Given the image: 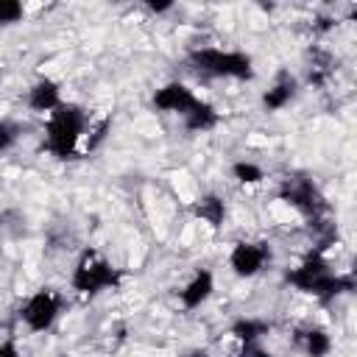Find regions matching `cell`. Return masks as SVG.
<instances>
[{
  "label": "cell",
  "instance_id": "1",
  "mask_svg": "<svg viewBox=\"0 0 357 357\" xmlns=\"http://www.w3.org/2000/svg\"><path fill=\"white\" fill-rule=\"evenodd\" d=\"M287 282H290L298 293L315 296L321 304L332 301V298L340 296V293L354 290V279L335 273L332 265H329L318 251H312L304 262H298L296 268H290V271H287Z\"/></svg>",
  "mask_w": 357,
  "mask_h": 357
},
{
  "label": "cell",
  "instance_id": "2",
  "mask_svg": "<svg viewBox=\"0 0 357 357\" xmlns=\"http://www.w3.org/2000/svg\"><path fill=\"white\" fill-rule=\"evenodd\" d=\"M86 131V112L78 103L61 100L47 114L45 123V145L56 159H73L78 153V142Z\"/></svg>",
  "mask_w": 357,
  "mask_h": 357
},
{
  "label": "cell",
  "instance_id": "3",
  "mask_svg": "<svg viewBox=\"0 0 357 357\" xmlns=\"http://www.w3.org/2000/svg\"><path fill=\"white\" fill-rule=\"evenodd\" d=\"M187 64L198 75H209V78H237V81H251L254 78V61L243 50L195 47V50H190Z\"/></svg>",
  "mask_w": 357,
  "mask_h": 357
},
{
  "label": "cell",
  "instance_id": "4",
  "mask_svg": "<svg viewBox=\"0 0 357 357\" xmlns=\"http://www.w3.org/2000/svg\"><path fill=\"white\" fill-rule=\"evenodd\" d=\"M70 284L81 296H98L100 290L120 284V271L98 248H84L75 259L73 273H70Z\"/></svg>",
  "mask_w": 357,
  "mask_h": 357
},
{
  "label": "cell",
  "instance_id": "5",
  "mask_svg": "<svg viewBox=\"0 0 357 357\" xmlns=\"http://www.w3.org/2000/svg\"><path fill=\"white\" fill-rule=\"evenodd\" d=\"M61 312V296L53 290V287H39L20 310V318L22 324L31 329V332H47L56 318Z\"/></svg>",
  "mask_w": 357,
  "mask_h": 357
},
{
  "label": "cell",
  "instance_id": "6",
  "mask_svg": "<svg viewBox=\"0 0 357 357\" xmlns=\"http://www.w3.org/2000/svg\"><path fill=\"white\" fill-rule=\"evenodd\" d=\"M282 198L312 220H318V215L326 212V198L318 192V187L310 178H287L282 184Z\"/></svg>",
  "mask_w": 357,
  "mask_h": 357
},
{
  "label": "cell",
  "instance_id": "7",
  "mask_svg": "<svg viewBox=\"0 0 357 357\" xmlns=\"http://www.w3.org/2000/svg\"><path fill=\"white\" fill-rule=\"evenodd\" d=\"M268 259H271V248H268L265 243L240 240V243L231 248V254H229V268L234 271V276L251 279V276H257V273L265 268Z\"/></svg>",
  "mask_w": 357,
  "mask_h": 357
},
{
  "label": "cell",
  "instance_id": "8",
  "mask_svg": "<svg viewBox=\"0 0 357 357\" xmlns=\"http://www.w3.org/2000/svg\"><path fill=\"white\" fill-rule=\"evenodd\" d=\"M195 103H198L195 92L181 81H170V84H165V86H159L153 92V106L159 112H170V114H181L184 117Z\"/></svg>",
  "mask_w": 357,
  "mask_h": 357
},
{
  "label": "cell",
  "instance_id": "9",
  "mask_svg": "<svg viewBox=\"0 0 357 357\" xmlns=\"http://www.w3.org/2000/svg\"><path fill=\"white\" fill-rule=\"evenodd\" d=\"M212 290H215V276H212V271H209V268H198V271L190 276V282L178 290V301H181L184 310H198V307L212 296Z\"/></svg>",
  "mask_w": 357,
  "mask_h": 357
},
{
  "label": "cell",
  "instance_id": "10",
  "mask_svg": "<svg viewBox=\"0 0 357 357\" xmlns=\"http://www.w3.org/2000/svg\"><path fill=\"white\" fill-rule=\"evenodd\" d=\"M296 89H298L296 75H290L287 70H279L276 78H273V84H271V86L265 89V95H262V109H265V112H279V109H284V106L296 98Z\"/></svg>",
  "mask_w": 357,
  "mask_h": 357
},
{
  "label": "cell",
  "instance_id": "11",
  "mask_svg": "<svg viewBox=\"0 0 357 357\" xmlns=\"http://www.w3.org/2000/svg\"><path fill=\"white\" fill-rule=\"evenodd\" d=\"M56 106H61V89L53 78H39L36 84H31V89H28V109L31 112L50 114Z\"/></svg>",
  "mask_w": 357,
  "mask_h": 357
},
{
  "label": "cell",
  "instance_id": "12",
  "mask_svg": "<svg viewBox=\"0 0 357 357\" xmlns=\"http://www.w3.org/2000/svg\"><path fill=\"white\" fill-rule=\"evenodd\" d=\"M296 346L307 357H326L332 351V337L324 326H304L296 332Z\"/></svg>",
  "mask_w": 357,
  "mask_h": 357
},
{
  "label": "cell",
  "instance_id": "13",
  "mask_svg": "<svg viewBox=\"0 0 357 357\" xmlns=\"http://www.w3.org/2000/svg\"><path fill=\"white\" fill-rule=\"evenodd\" d=\"M192 215L201 218L204 223H209L212 229H220V223H223V218H226V204H223L220 195L206 192V195H201L198 201H192Z\"/></svg>",
  "mask_w": 357,
  "mask_h": 357
},
{
  "label": "cell",
  "instance_id": "14",
  "mask_svg": "<svg viewBox=\"0 0 357 357\" xmlns=\"http://www.w3.org/2000/svg\"><path fill=\"white\" fill-rule=\"evenodd\" d=\"M181 120H184V128H187V131H198V134H201V131L215 128V126H218V120H220V114L215 112V106H209L206 100H201V98H198V103H195V106H192Z\"/></svg>",
  "mask_w": 357,
  "mask_h": 357
},
{
  "label": "cell",
  "instance_id": "15",
  "mask_svg": "<svg viewBox=\"0 0 357 357\" xmlns=\"http://www.w3.org/2000/svg\"><path fill=\"white\" fill-rule=\"evenodd\" d=\"M268 329L271 326L265 321H259V318H237L229 326V335L234 340H240V346H245V343H259V337L268 335Z\"/></svg>",
  "mask_w": 357,
  "mask_h": 357
},
{
  "label": "cell",
  "instance_id": "16",
  "mask_svg": "<svg viewBox=\"0 0 357 357\" xmlns=\"http://www.w3.org/2000/svg\"><path fill=\"white\" fill-rule=\"evenodd\" d=\"M231 176H234L237 181H243V184H259V181L265 178V170H262L259 165H254V162L240 159V162L231 165Z\"/></svg>",
  "mask_w": 357,
  "mask_h": 357
},
{
  "label": "cell",
  "instance_id": "17",
  "mask_svg": "<svg viewBox=\"0 0 357 357\" xmlns=\"http://www.w3.org/2000/svg\"><path fill=\"white\" fill-rule=\"evenodd\" d=\"M20 134H22V126H20V123H14V120H0V153L11 151V148L17 145V139H20Z\"/></svg>",
  "mask_w": 357,
  "mask_h": 357
},
{
  "label": "cell",
  "instance_id": "18",
  "mask_svg": "<svg viewBox=\"0 0 357 357\" xmlns=\"http://www.w3.org/2000/svg\"><path fill=\"white\" fill-rule=\"evenodd\" d=\"M22 17H25L22 3H17V0H0V25H14Z\"/></svg>",
  "mask_w": 357,
  "mask_h": 357
},
{
  "label": "cell",
  "instance_id": "19",
  "mask_svg": "<svg viewBox=\"0 0 357 357\" xmlns=\"http://www.w3.org/2000/svg\"><path fill=\"white\" fill-rule=\"evenodd\" d=\"M0 357H22V354H20V346H17V340H14L11 335L0 340Z\"/></svg>",
  "mask_w": 357,
  "mask_h": 357
},
{
  "label": "cell",
  "instance_id": "20",
  "mask_svg": "<svg viewBox=\"0 0 357 357\" xmlns=\"http://www.w3.org/2000/svg\"><path fill=\"white\" fill-rule=\"evenodd\" d=\"M240 357H273L268 349H262L259 343H245L243 349H240Z\"/></svg>",
  "mask_w": 357,
  "mask_h": 357
},
{
  "label": "cell",
  "instance_id": "21",
  "mask_svg": "<svg viewBox=\"0 0 357 357\" xmlns=\"http://www.w3.org/2000/svg\"><path fill=\"white\" fill-rule=\"evenodd\" d=\"M148 8H151L153 14H162V11H170L173 3H148Z\"/></svg>",
  "mask_w": 357,
  "mask_h": 357
},
{
  "label": "cell",
  "instance_id": "22",
  "mask_svg": "<svg viewBox=\"0 0 357 357\" xmlns=\"http://www.w3.org/2000/svg\"><path fill=\"white\" fill-rule=\"evenodd\" d=\"M184 357H212V354H209L206 349H192V351H187Z\"/></svg>",
  "mask_w": 357,
  "mask_h": 357
},
{
  "label": "cell",
  "instance_id": "23",
  "mask_svg": "<svg viewBox=\"0 0 357 357\" xmlns=\"http://www.w3.org/2000/svg\"><path fill=\"white\" fill-rule=\"evenodd\" d=\"M56 357H67V354H56Z\"/></svg>",
  "mask_w": 357,
  "mask_h": 357
}]
</instances>
